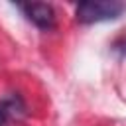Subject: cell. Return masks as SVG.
<instances>
[{"mask_svg":"<svg viewBox=\"0 0 126 126\" xmlns=\"http://www.w3.org/2000/svg\"><path fill=\"white\" fill-rule=\"evenodd\" d=\"M124 10L126 4L118 0H87L77 6L75 16L81 24H96V22L116 20Z\"/></svg>","mask_w":126,"mask_h":126,"instance_id":"obj_1","label":"cell"},{"mask_svg":"<svg viewBox=\"0 0 126 126\" xmlns=\"http://www.w3.org/2000/svg\"><path fill=\"white\" fill-rule=\"evenodd\" d=\"M26 14V18L35 24L37 28L41 30H49L55 26V12L49 4H43V2H32V4H22L20 6Z\"/></svg>","mask_w":126,"mask_h":126,"instance_id":"obj_2","label":"cell"},{"mask_svg":"<svg viewBox=\"0 0 126 126\" xmlns=\"http://www.w3.org/2000/svg\"><path fill=\"white\" fill-rule=\"evenodd\" d=\"M2 108H4L6 116H8V114H12V116H24V112H26V108H24V104H22V100H20L18 96L8 98V100L2 104Z\"/></svg>","mask_w":126,"mask_h":126,"instance_id":"obj_3","label":"cell"},{"mask_svg":"<svg viewBox=\"0 0 126 126\" xmlns=\"http://www.w3.org/2000/svg\"><path fill=\"white\" fill-rule=\"evenodd\" d=\"M112 51H116L118 55H126V35H122L112 43Z\"/></svg>","mask_w":126,"mask_h":126,"instance_id":"obj_4","label":"cell"},{"mask_svg":"<svg viewBox=\"0 0 126 126\" xmlns=\"http://www.w3.org/2000/svg\"><path fill=\"white\" fill-rule=\"evenodd\" d=\"M6 118H8V116H6V112H4V108H2V104H0V126L6 124Z\"/></svg>","mask_w":126,"mask_h":126,"instance_id":"obj_5","label":"cell"}]
</instances>
